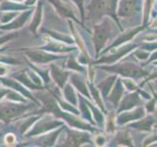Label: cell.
I'll return each mask as SVG.
<instances>
[{"label":"cell","mask_w":157,"mask_h":147,"mask_svg":"<svg viewBox=\"0 0 157 147\" xmlns=\"http://www.w3.org/2000/svg\"><path fill=\"white\" fill-rule=\"evenodd\" d=\"M31 107V105L18 104L14 102H1L0 103V120L8 123L24 114Z\"/></svg>","instance_id":"cell-1"},{"label":"cell","mask_w":157,"mask_h":147,"mask_svg":"<svg viewBox=\"0 0 157 147\" xmlns=\"http://www.w3.org/2000/svg\"><path fill=\"white\" fill-rule=\"evenodd\" d=\"M117 0H92L90 6V13L91 19L98 18L101 14H109L115 17V8Z\"/></svg>","instance_id":"cell-2"},{"label":"cell","mask_w":157,"mask_h":147,"mask_svg":"<svg viewBox=\"0 0 157 147\" xmlns=\"http://www.w3.org/2000/svg\"><path fill=\"white\" fill-rule=\"evenodd\" d=\"M109 27H108L107 21L101 24V26H95V32H94V44L96 47V52H99L100 49L103 47L106 39L109 36Z\"/></svg>","instance_id":"cell-3"},{"label":"cell","mask_w":157,"mask_h":147,"mask_svg":"<svg viewBox=\"0 0 157 147\" xmlns=\"http://www.w3.org/2000/svg\"><path fill=\"white\" fill-rule=\"evenodd\" d=\"M136 3L137 0H122L119 6V12H118V14L121 17L130 16V15L134 13Z\"/></svg>","instance_id":"cell-4"},{"label":"cell","mask_w":157,"mask_h":147,"mask_svg":"<svg viewBox=\"0 0 157 147\" xmlns=\"http://www.w3.org/2000/svg\"><path fill=\"white\" fill-rule=\"evenodd\" d=\"M58 125H60V123L54 122V121H51V120L42 119V121L40 123H38L37 126H34V129L33 130V131L31 130V132H29V135H32V134H40V132L46 131L47 130L53 129V127H55Z\"/></svg>","instance_id":"cell-5"},{"label":"cell","mask_w":157,"mask_h":147,"mask_svg":"<svg viewBox=\"0 0 157 147\" xmlns=\"http://www.w3.org/2000/svg\"><path fill=\"white\" fill-rule=\"evenodd\" d=\"M88 140L87 134H78V132L70 131L68 134V139L65 141V144L67 146H78L82 142H86Z\"/></svg>","instance_id":"cell-6"},{"label":"cell","mask_w":157,"mask_h":147,"mask_svg":"<svg viewBox=\"0 0 157 147\" xmlns=\"http://www.w3.org/2000/svg\"><path fill=\"white\" fill-rule=\"evenodd\" d=\"M51 3L54 4V6L57 9V12L61 15L63 17H71V18H74L75 19V16H74V14L72 12L71 8H69L66 4L62 3L61 1H59V0H50Z\"/></svg>","instance_id":"cell-7"},{"label":"cell","mask_w":157,"mask_h":147,"mask_svg":"<svg viewBox=\"0 0 157 147\" xmlns=\"http://www.w3.org/2000/svg\"><path fill=\"white\" fill-rule=\"evenodd\" d=\"M51 73H52L54 80L58 83V85L60 87H63L68 74L66 72H63L61 69H59L58 67H54V66H51Z\"/></svg>","instance_id":"cell-8"},{"label":"cell","mask_w":157,"mask_h":147,"mask_svg":"<svg viewBox=\"0 0 157 147\" xmlns=\"http://www.w3.org/2000/svg\"><path fill=\"white\" fill-rule=\"evenodd\" d=\"M32 11H28L26 13H24L21 15V17H19L17 19V21H15L11 24H7V26H4V27H0V28L2 29H15V28H21L23 24L26 23V21L28 20V18L29 17V15H31Z\"/></svg>","instance_id":"cell-9"},{"label":"cell","mask_w":157,"mask_h":147,"mask_svg":"<svg viewBox=\"0 0 157 147\" xmlns=\"http://www.w3.org/2000/svg\"><path fill=\"white\" fill-rule=\"evenodd\" d=\"M27 54L29 56V58H31V60H33L37 63H47L49 61L56 59V57L47 56L45 53H41V52H29Z\"/></svg>","instance_id":"cell-10"},{"label":"cell","mask_w":157,"mask_h":147,"mask_svg":"<svg viewBox=\"0 0 157 147\" xmlns=\"http://www.w3.org/2000/svg\"><path fill=\"white\" fill-rule=\"evenodd\" d=\"M40 17H41V3H38V7L36 9V15H34V19L33 23L31 24V27L29 29L33 32V33L36 32V28L39 26V23H40Z\"/></svg>","instance_id":"cell-11"},{"label":"cell","mask_w":157,"mask_h":147,"mask_svg":"<svg viewBox=\"0 0 157 147\" xmlns=\"http://www.w3.org/2000/svg\"><path fill=\"white\" fill-rule=\"evenodd\" d=\"M74 2H76L78 7L80 8L81 13H82V18L83 19V0H73Z\"/></svg>","instance_id":"cell-12"},{"label":"cell","mask_w":157,"mask_h":147,"mask_svg":"<svg viewBox=\"0 0 157 147\" xmlns=\"http://www.w3.org/2000/svg\"><path fill=\"white\" fill-rule=\"evenodd\" d=\"M6 142L9 144H11V143H15L16 142V137H15L13 134H7L6 136Z\"/></svg>","instance_id":"cell-13"},{"label":"cell","mask_w":157,"mask_h":147,"mask_svg":"<svg viewBox=\"0 0 157 147\" xmlns=\"http://www.w3.org/2000/svg\"><path fill=\"white\" fill-rule=\"evenodd\" d=\"M12 37H14V36H3V37H0V44L5 42L6 40H9V39H11Z\"/></svg>","instance_id":"cell-14"},{"label":"cell","mask_w":157,"mask_h":147,"mask_svg":"<svg viewBox=\"0 0 157 147\" xmlns=\"http://www.w3.org/2000/svg\"><path fill=\"white\" fill-rule=\"evenodd\" d=\"M10 90H8V89H0V99H1V98L6 94V93H8Z\"/></svg>","instance_id":"cell-15"},{"label":"cell","mask_w":157,"mask_h":147,"mask_svg":"<svg viewBox=\"0 0 157 147\" xmlns=\"http://www.w3.org/2000/svg\"><path fill=\"white\" fill-rule=\"evenodd\" d=\"M34 1H36V0H27V1H26V4H27V5H31V4H33Z\"/></svg>","instance_id":"cell-16"},{"label":"cell","mask_w":157,"mask_h":147,"mask_svg":"<svg viewBox=\"0 0 157 147\" xmlns=\"http://www.w3.org/2000/svg\"><path fill=\"white\" fill-rule=\"evenodd\" d=\"M152 27H153V28H156L157 27V19L155 20V22L152 24Z\"/></svg>","instance_id":"cell-17"}]
</instances>
